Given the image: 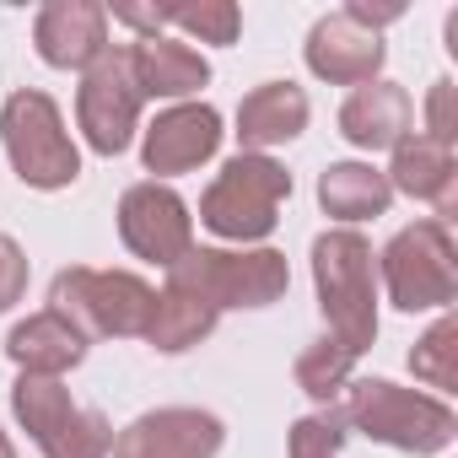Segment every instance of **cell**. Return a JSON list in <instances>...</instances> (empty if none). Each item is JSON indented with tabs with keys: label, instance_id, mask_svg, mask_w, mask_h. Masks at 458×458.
<instances>
[{
	"label": "cell",
	"instance_id": "1",
	"mask_svg": "<svg viewBox=\"0 0 458 458\" xmlns=\"http://www.w3.org/2000/svg\"><path fill=\"white\" fill-rule=\"evenodd\" d=\"M335 415L345 420V431H361V437H372L394 453H415V458L447 453L458 437V415L447 399L404 388L394 377H351L345 394L335 399Z\"/></svg>",
	"mask_w": 458,
	"mask_h": 458
},
{
	"label": "cell",
	"instance_id": "2",
	"mask_svg": "<svg viewBox=\"0 0 458 458\" xmlns=\"http://www.w3.org/2000/svg\"><path fill=\"white\" fill-rule=\"evenodd\" d=\"M313 286L329 324V340H340L351 356L372 351L377 340V254L356 226H329L313 238Z\"/></svg>",
	"mask_w": 458,
	"mask_h": 458
},
{
	"label": "cell",
	"instance_id": "3",
	"mask_svg": "<svg viewBox=\"0 0 458 458\" xmlns=\"http://www.w3.org/2000/svg\"><path fill=\"white\" fill-rule=\"evenodd\" d=\"M286 199H292V173L276 157L238 151V157L221 162V173L199 194V221L238 249H265Z\"/></svg>",
	"mask_w": 458,
	"mask_h": 458
},
{
	"label": "cell",
	"instance_id": "4",
	"mask_svg": "<svg viewBox=\"0 0 458 458\" xmlns=\"http://www.w3.org/2000/svg\"><path fill=\"white\" fill-rule=\"evenodd\" d=\"M157 292L135 270L71 265L49 281V313H60L81 340H140Z\"/></svg>",
	"mask_w": 458,
	"mask_h": 458
},
{
	"label": "cell",
	"instance_id": "5",
	"mask_svg": "<svg viewBox=\"0 0 458 458\" xmlns=\"http://www.w3.org/2000/svg\"><path fill=\"white\" fill-rule=\"evenodd\" d=\"M0 140H6L12 173L28 189L55 194V189H71L81 178V151L65 130V114L38 87H22L6 98V108H0Z\"/></svg>",
	"mask_w": 458,
	"mask_h": 458
},
{
	"label": "cell",
	"instance_id": "6",
	"mask_svg": "<svg viewBox=\"0 0 458 458\" xmlns=\"http://www.w3.org/2000/svg\"><path fill=\"white\" fill-rule=\"evenodd\" d=\"M167 286L194 292L216 313L226 308H270L292 292V270L281 249H189L173 270Z\"/></svg>",
	"mask_w": 458,
	"mask_h": 458
},
{
	"label": "cell",
	"instance_id": "7",
	"mask_svg": "<svg viewBox=\"0 0 458 458\" xmlns=\"http://www.w3.org/2000/svg\"><path fill=\"white\" fill-rule=\"evenodd\" d=\"M377 281L399 313L447 308L458 297V249H453L447 221L426 216L415 226H399L377 254Z\"/></svg>",
	"mask_w": 458,
	"mask_h": 458
},
{
	"label": "cell",
	"instance_id": "8",
	"mask_svg": "<svg viewBox=\"0 0 458 458\" xmlns=\"http://www.w3.org/2000/svg\"><path fill=\"white\" fill-rule=\"evenodd\" d=\"M12 415H17V426L33 437V447L44 458H108L114 453L108 415L76 404L60 377L17 372V383H12Z\"/></svg>",
	"mask_w": 458,
	"mask_h": 458
},
{
	"label": "cell",
	"instance_id": "9",
	"mask_svg": "<svg viewBox=\"0 0 458 458\" xmlns=\"http://www.w3.org/2000/svg\"><path fill=\"white\" fill-rule=\"evenodd\" d=\"M140 108H146V98L130 76V55L119 44H108V55H98L76 87V124H81L87 146L98 157L130 151V140L140 130Z\"/></svg>",
	"mask_w": 458,
	"mask_h": 458
},
{
	"label": "cell",
	"instance_id": "10",
	"mask_svg": "<svg viewBox=\"0 0 458 458\" xmlns=\"http://www.w3.org/2000/svg\"><path fill=\"white\" fill-rule=\"evenodd\" d=\"M119 238L135 259L146 265H162L173 270L189 249H194V210L189 199L173 189V183H157V178H140L119 194Z\"/></svg>",
	"mask_w": 458,
	"mask_h": 458
},
{
	"label": "cell",
	"instance_id": "11",
	"mask_svg": "<svg viewBox=\"0 0 458 458\" xmlns=\"http://www.w3.org/2000/svg\"><path fill=\"white\" fill-rule=\"evenodd\" d=\"M226 442L221 415L199 410V404H162L135 415L119 437L108 458H216Z\"/></svg>",
	"mask_w": 458,
	"mask_h": 458
},
{
	"label": "cell",
	"instance_id": "12",
	"mask_svg": "<svg viewBox=\"0 0 458 458\" xmlns=\"http://www.w3.org/2000/svg\"><path fill=\"white\" fill-rule=\"evenodd\" d=\"M221 114L210 108V103H167L151 124H146V135H140V162H146V173L162 183V178H178V173H194V167H205L216 151H221Z\"/></svg>",
	"mask_w": 458,
	"mask_h": 458
},
{
	"label": "cell",
	"instance_id": "13",
	"mask_svg": "<svg viewBox=\"0 0 458 458\" xmlns=\"http://www.w3.org/2000/svg\"><path fill=\"white\" fill-rule=\"evenodd\" d=\"M302 60L318 81L329 87H367V81H383V60H388V44L383 33H367L356 28L345 12H329L308 28V44H302Z\"/></svg>",
	"mask_w": 458,
	"mask_h": 458
},
{
	"label": "cell",
	"instance_id": "14",
	"mask_svg": "<svg viewBox=\"0 0 458 458\" xmlns=\"http://www.w3.org/2000/svg\"><path fill=\"white\" fill-rule=\"evenodd\" d=\"M33 49L55 71H87L108 55V6L98 0H49L33 17Z\"/></svg>",
	"mask_w": 458,
	"mask_h": 458
},
{
	"label": "cell",
	"instance_id": "15",
	"mask_svg": "<svg viewBox=\"0 0 458 458\" xmlns=\"http://www.w3.org/2000/svg\"><path fill=\"white\" fill-rule=\"evenodd\" d=\"M335 124L356 151H394L404 135H415V103L399 81H367V87H351Z\"/></svg>",
	"mask_w": 458,
	"mask_h": 458
},
{
	"label": "cell",
	"instance_id": "16",
	"mask_svg": "<svg viewBox=\"0 0 458 458\" xmlns=\"http://www.w3.org/2000/svg\"><path fill=\"white\" fill-rule=\"evenodd\" d=\"M130 76L140 87V98H162V103H194L199 87H210V60L183 44V38H135L130 49Z\"/></svg>",
	"mask_w": 458,
	"mask_h": 458
},
{
	"label": "cell",
	"instance_id": "17",
	"mask_svg": "<svg viewBox=\"0 0 458 458\" xmlns=\"http://www.w3.org/2000/svg\"><path fill=\"white\" fill-rule=\"evenodd\" d=\"M388 189L394 194H410V199H426L437 210V221L453 216L458 205V157L453 146L442 140H426V135H404L388 157Z\"/></svg>",
	"mask_w": 458,
	"mask_h": 458
},
{
	"label": "cell",
	"instance_id": "18",
	"mask_svg": "<svg viewBox=\"0 0 458 458\" xmlns=\"http://www.w3.org/2000/svg\"><path fill=\"white\" fill-rule=\"evenodd\" d=\"M308 119H313V103L297 81H265L238 103V140H243V151L270 157V146L297 140L308 130Z\"/></svg>",
	"mask_w": 458,
	"mask_h": 458
},
{
	"label": "cell",
	"instance_id": "19",
	"mask_svg": "<svg viewBox=\"0 0 458 458\" xmlns=\"http://www.w3.org/2000/svg\"><path fill=\"white\" fill-rule=\"evenodd\" d=\"M6 356L17 361V372H33V377H65L71 367L87 361V340L60 318V313H28L22 324H12L6 335Z\"/></svg>",
	"mask_w": 458,
	"mask_h": 458
},
{
	"label": "cell",
	"instance_id": "20",
	"mask_svg": "<svg viewBox=\"0 0 458 458\" xmlns=\"http://www.w3.org/2000/svg\"><path fill=\"white\" fill-rule=\"evenodd\" d=\"M318 205L340 226H356V221L383 216L394 205V189H388L383 167H372V162H329L318 173Z\"/></svg>",
	"mask_w": 458,
	"mask_h": 458
},
{
	"label": "cell",
	"instance_id": "21",
	"mask_svg": "<svg viewBox=\"0 0 458 458\" xmlns=\"http://www.w3.org/2000/svg\"><path fill=\"white\" fill-rule=\"evenodd\" d=\"M216 308L210 302H199L194 292H178V286H162L157 292V302H151V318H146V345L151 351H162V356H183V351H194L199 340H210V329H216Z\"/></svg>",
	"mask_w": 458,
	"mask_h": 458
},
{
	"label": "cell",
	"instance_id": "22",
	"mask_svg": "<svg viewBox=\"0 0 458 458\" xmlns=\"http://www.w3.org/2000/svg\"><path fill=\"white\" fill-rule=\"evenodd\" d=\"M351 367H356V356L340 345V340H313V345H302V356H297V388L313 399V404H335L340 394H345V383H351Z\"/></svg>",
	"mask_w": 458,
	"mask_h": 458
},
{
	"label": "cell",
	"instance_id": "23",
	"mask_svg": "<svg viewBox=\"0 0 458 458\" xmlns=\"http://www.w3.org/2000/svg\"><path fill=\"white\" fill-rule=\"evenodd\" d=\"M410 372H415L426 388H437V399L458 388V318H453V313H442V318L415 340Z\"/></svg>",
	"mask_w": 458,
	"mask_h": 458
},
{
	"label": "cell",
	"instance_id": "24",
	"mask_svg": "<svg viewBox=\"0 0 458 458\" xmlns=\"http://www.w3.org/2000/svg\"><path fill=\"white\" fill-rule=\"evenodd\" d=\"M173 28L194 44H238L243 33V12L233 6V0H173Z\"/></svg>",
	"mask_w": 458,
	"mask_h": 458
},
{
	"label": "cell",
	"instance_id": "25",
	"mask_svg": "<svg viewBox=\"0 0 458 458\" xmlns=\"http://www.w3.org/2000/svg\"><path fill=\"white\" fill-rule=\"evenodd\" d=\"M345 420L335 415V404L329 410H313V415H302V420H292V431H286V458H340V447H345Z\"/></svg>",
	"mask_w": 458,
	"mask_h": 458
},
{
	"label": "cell",
	"instance_id": "26",
	"mask_svg": "<svg viewBox=\"0 0 458 458\" xmlns=\"http://www.w3.org/2000/svg\"><path fill=\"white\" fill-rule=\"evenodd\" d=\"M453 98H458V87L442 76V81H431V92H426V140H442V146H453V135H458V108H453Z\"/></svg>",
	"mask_w": 458,
	"mask_h": 458
},
{
	"label": "cell",
	"instance_id": "27",
	"mask_svg": "<svg viewBox=\"0 0 458 458\" xmlns=\"http://www.w3.org/2000/svg\"><path fill=\"white\" fill-rule=\"evenodd\" d=\"M28 292V254L17 238H0V313H12Z\"/></svg>",
	"mask_w": 458,
	"mask_h": 458
},
{
	"label": "cell",
	"instance_id": "28",
	"mask_svg": "<svg viewBox=\"0 0 458 458\" xmlns=\"http://www.w3.org/2000/svg\"><path fill=\"white\" fill-rule=\"evenodd\" d=\"M114 22H124L135 38H162V28H173V0H151V6H135V0H119L114 6Z\"/></svg>",
	"mask_w": 458,
	"mask_h": 458
},
{
	"label": "cell",
	"instance_id": "29",
	"mask_svg": "<svg viewBox=\"0 0 458 458\" xmlns=\"http://www.w3.org/2000/svg\"><path fill=\"white\" fill-rule=\"evenodd\" d=\"M356 28H367V33H383L388 22H399L404 17V0H345L340 6Z\"/></svg>",
	"mask_w": 458,
	"mask_h": 458
},
{
	"label": "cell",
	"instance_id": "30",
	"mask_svg": "<svg viewBox=\"0 0 458 458\" xmlns=\"http://www.w3.org/2000/svg\"><path fill=\"white\" fill-rule=\"evenodd\" d=\"M0 458H17V447H12V437L0 431Z\"/></svg>",
	"mask_w": 458,
	"mask_h": 458
}]
</instances>
